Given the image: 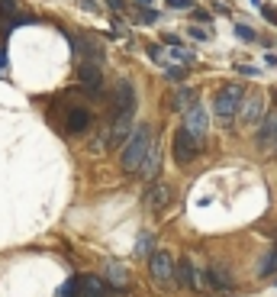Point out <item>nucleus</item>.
I'll use <instances>...</instances> for the list:
<instances>
[{"mask_svg":"<svg viewBox=\"0 0 277 297\" xmlns=\"http://www.w3.org/2000/svg\"><path fill=\"white\" fill-rule=\"evenodd\" d=\"M138 20H142V23H155V20H158V13H155V10H142V13H138Z\"/></svg>","mask_w":277,"mask_h":297,"instance_id":"bb28decb","label":"nucleus"},{"mask_svg":"<svg viewBox=\"0 0 277 297\" xmlns=\"http://www.w3.org/2000/svg\"><path fill=\"white\" fill-rule=\"evenodd\" d=\"M261 117H264V100H261V94L245 91V97H242L239 110H236V120L242 123V129H252V126L261 123Z\"/></svg>","mask_w":277,"mask_h":297,"instance_id":"7ed1b4c3","label":"nucleus"},{"mask_svg":"<svg viewBox=\"0 0 277 297\" xmlns=\"http://www.w3.org/2000/svg\"><path fill=\"white\" fill-rule=\"evenodd\" d=\"M149 210L152 213H164L168 210V204H171V184H164V181H155V184L149 188Z\"/></svg>","mask_w":277,"mask_h":297,"instance_id":"9b49d317","label":"nucleus"},{"mask_svg":"<svg viewBox=\"0 0 277 297\" xmlns=\"http://www.w3.org/2000/svg\"><path fill=\"white\" fill-rule=\"evenodd\" d=\"M149 268H152V278L158 284H171L174 281V258H171L168 249H155L149 255Z\"/></svg>","mask_w":277,"mask_h":297,"instance_id":"423d86ee","label":"nucleus"},{"mask_svg":"<svg viewBox=\"0 0 277 297\" xmlns=\"http://www.w3.org/2000/svg\"><path fill=\"white\" fill-rule=\"evenodd\" d=\"M236 36L245 39V42H252V39H255V29H252V26H242V23H239V26H236Z\"/></svg>","mask_w":277,"mask_h":297,"instance_id":"412c9836","label":"nucleus"},{"mask_svg":"<svg viewBox=\"0 0 277 297\" xmlns=\"http://www.w3.org/2000/svg\"><path fill=\"white\" fill-rule=\"evenodd\" d=\"M177 107H187V103H197V94L194 91H187V87H180V91H177Z\"/></svg>","mask_w":277,"mask_h":297,"instance_id":"aec40b11","label":"nucleus"},{"mask_svg":"<svg viewBox=\"0 0 277 297\" xmlns=\"http://www.w3.org/2000/svg\"><path fill=\"white\" fill-rule=\"evenodd\" d=\"M261 13H264V20H267V23H277V7H267V4H264V7H261Z\"/></svg>","mask_w":277,"mask_h":297,"instance_id":"393cba45","label":"nucleus"},{"mask_svg":"<svg viewBox=\"0 0 277 297\" xmlns=\"http://www.w3.org/2000/svg\"><path fill=\"white\" fill-rule=\"evenodd\" d=\"M194 20H197V23H210V20H213V16H210V13H206V10H197V13H194Z\"/></svg>","mask_w":277,"mask_h":297,"instance_id":"c85d7f7f","label":"nucleus"},{"mask_svg":"<svg viewBox=\"0 0 277 297\" xmlns=\"http://www.w3.org/2000/svg\"><path fill=\"white\" fill-rule=\"evenodd\" d=\"M206 284L216 287V291H229V287H232V278L226 275V268L210 265V268H206Z\"/></svg>","mask_w":277,"mask_h":297,"instance_id":"f3484780","label":"nucleus"},{"mask_svg":"<svg viewBox=\"0 0 277 297\" xmlns=\"http://www.w3.org/2000/svg\"><path fill=\"white\" fill-rule=\"evenodd\" d=\"M138 4H152V0H138Z\"/></svg>","mask_w":277,"mask_h":297,"instance_id":"7c9ffc66","label":"nucleus"},{"mask_svg":"<svg viewBox=\"0 0 277 297\" xmlns=\"http://www.w3.org/2000/svg\"><path fill=\"white\" fill-rule=\"evenodd\" d=\"M274 103H277V91H274Z\"/></svg>","mask_w":277,"mask_h":297,"instance_id":"2f4dec72","label":"nucleus"},{"mask_svg":"<svg viewBox=\"0 0 277 297\" xmlns=\"http://www.w3.org/2000/svg\"><path fill=\"white\" fill-rule=\"evenodd\" d=\"M174 275H177V284L180 287H197V284H200V278H197L194 262H190V258H177L174 262Z\"/></svg>","mask_w":277,"mask_h":297,"instance_id":"dca6fc26","label":"nucleus"},{"mask_svg":"<svg viewBox=\"0 0 277 297\" xmlns=\"http://www.w3.org/2000/svg\"><path fill=\"white\" fill-rule=\"evenodd\" d=\"M103 275H107V281L116 287V291H123V287H129V272L123 262H107L103 265Z\"/></svg>","mask_w":277,"mask_h":297,"instance_id":"2eb2a0df","label":"nucleus"},{"mask_svg":"<svg viewBox=\"0 0 277 297\" xmlns=\"http://www.w3.org/2000/svg\"><path fill=\"white\" fill-rule=\"evenodd\" d=\"M110 7H116V10H119V7H123V0H110Z\"/></svg>","mask_w":277,"mask_h":297,"instance_id":"c756f323","label":"nucleus"},{"mask_svg":"<svg viewBox=\"0 0 277 297\" xmlns=\"http://www.w3.org/2000/svg\"><path fill=\"white\" fill-rule=\"evenodd\" d=\"M184 129L197 139V142H203L206 133H210V113H206V107H200V103H190L187 113H184Z\"/></svg>","mask_w":277,"mask_h":297,"instance_id":"39448f33","label":"nucleus"},{"mask_svg":"<svg viewBox=\"0 0 277 297\" xmlns=\"http://www.w3.org/2000/svg\"><path fill=\"white\" fill-rule=\"evenodd\" d=\"M77 78H81V84H87L90 91H94V97H100V87H103V71H100V65L81 62V68H77Z\"/></svg>","mask_w":277,"mask_h":297,"instance_id":"4468645a","label":"nucleus"},{"mask_svg":"<svg viewBox=\"0 0 277 297\" xmlns=\"http://www.w3.org/2000/svg\"><path fill=\"white\" fill-rule=\"evenodd\" d=\"M58 297H77V278H68V281L58 287Z\"/></svg>","mask_w":277,"mask_h":297,"instance_id":"6ab92c4d","label":"nucleus"},{"mask_svg":"<svg viewBox=\"0 0 277 297\" xmlns=\"http://www.w3.org/2000/svg\"><path fill=\"white\" fill-rule=\"evenodd\" d=\"M158 168H161V145L152 139V145H149V152H145V159H142V165H138L135 174H142L145 181H155L158 178Z\"/></svg>","mask_w":277,"mask_h":297,"instance_id":"9d476101","label":"nucleus"},{"mask_svg":"<svg viewBox=\"0 0 277 297\" xmlns=\"http://www.w3.org/2000/svg\"><path fill=\"white\" fill-rule=\"evenodd\" d=\"M16 10V4H13V0H0V13H4L7 16V20H10V13Z\"/></svg>","mask_w":277,"mask_h":297,"instance_id":"5701e85b","label":"nucleus"},{"mask_svg":"<svg viewBox=\"0 0 277 297\" xmlns=\"http://www.w3.org/2000/svg\"><path fill=\"white\" fill-rule=\"evenodd\" d=\"M77 297H110V287L97 275H84L77 278Z\"/></svg>","mask_w":277,"mask_h":297,"instance_id":"ddd939ff","label":"nucleus"},{"mask_svg":"<svg viewBox=\"0 0 277 297\" xmlns=\"http://www.w3.org/2000/svg\"><path fill=\"white\" fill-rule=\"evenodd\" d=\"M255 142H258V148H271V145H277V110H271L267 117H261Z\"/></svg>","mask_w":277,"mask_h":297,"instance_id":"1a4fd4ad","label":"nucleus"},{"mask_svg":"<svg viewBox=\"0 0 277 297\" xmlns=\"http://www.w3.org/2000/svg\"><path fill=\"white\" fill-rule=\"evenodd\" d=\"M168 7H174V10H190L194 0H168Z\"/></svg>","mask_w":277,"mask_h":297,"instance_id":"b1692460","label":"nucleus"},{"mask_svg":"<svg viewBox=\"0 0 277 297\" xmlns=\"http://www.w3.org/2000/svg\"><path fill=\"white\" fill-rule=\"evenodd\" d=\"M149 242H152L149 236H142V239L135 242V255H149Z\"/></svg>","mask_w":277,"mask_h":297,"instance_id":"4be33fe9","label":"nucleus"},{"mask_svg":"<svg viewBox=\"0 0 277 297\" xmlns=\"http://www.w3.org/2000/svg\"><path fill=\"white\" fill-rule=\"evenodd\" d=\"M113 113H135V87H132V81H126V78L116 84Z\"/></svg>","mask_w":277,"mask_h":297,"instance_id":"0eeeda50","label":"nucleus"},{"mask_svg":"<svg viewBox=\"0 0 277 297\" xmlns=\"http://www.w3.org/2000/svg\"><path fill=\"white\" fill-rule=\"evenodd\" d=\"M242 97H245V91H242L239 84H226L219 94H216V103H213V113H216V123L222 126H232V120H236V110Z\"/></svg>","mask_w":277,"mask_h":297,"instance_id":"f03ea898","label":"nucleus"},{"mask_svg":"<svg viewBox=\"0 0 277 297\" xmlns=\"http://www.w3.org/2000/svg\"><path fill=\"white\" fill-rule=\"evenodd\" d=\"M274 272H277V246L267 252V255L261 258V265H258V275H264V278H267V275H274Z\"/></svg>","mask_w":277,"mask_h":297,"instance_id":"a211bd4d","label":"nucleus"},{"mask_svg":"<svg viewBox=\"0 0 277 297\" xmlns=\"http://www.w3.org/2000/svg\"><path fill=\"white\" fill-rule=\"evenodd\" d=\"M184 75H187V71H184V68H177V65H171V68H168V78H171V81H180Z\"/></svg>","mask_w":277,"mask_h":297,"instance_id":"a878e982","label":"nucleus"},{"mask_svg":"<svg viewBox=\"0 0 277 297\" xmlns=\"http://www.w3.org/2000/svg\"><path fill=\"white\" fill-rule=\"evenodd\" d=\"M239 71H242V75H248V78H258V75H261V71H258V68H252V65H242Z\"/></svg>","mask_w":277,"mask_h":297,"instance_id":"cd10ccee","label":"nucleus"},{"mask_svg":"<svg viewBox=\"0 0 277 297\" xmlns=\"http://www.w3.org/2000/svg\"><path fill=\"white\" fill-rule=\"evenodd\" d=\"M90 126H94V113H90L87 107H71V110H68V120H65V129H68V133L81 136V133H87Z\"/></svg>","mask_w":277,"mask_h":297,"instance_id":"6e6552de","label":"nucleus"},{"mask_svg":"<svg viewBox=\"0 0 277 297\" xmlns=\"http://www.w3.org/2000/svg\"><path fill=\"white\" fill-rule=\"evenodd\" d=\"M171 148H174V162L180 165V168H184V165H190L197 155H200V142H197V139L190 136L184 126L174 133V142H171Z\"/></svg>","mask_w":277,"mask_h":297,"instance_id":"20e7f679","label":"nucleus"},{"mask_svg":"<svg viewBox=\"0 0 277 297\" xmlns=\"http://www.w3.org/2000/svg\"><path fill=\"white\" fill-rule=\"evenodd\" d=\"M132 117L135 113H113V126H110V145H123L132 133Z\"/></svg>","mask_w":277,"mask_h":297,"instance_id":"f8f14e48","label":"nucleus"},{"mask_svg":"<svg viewBox=\"0 0 277 297\" xmlns=\"http://www.w3.org/2000/svg\"><path fill=\"white\" fill-rule=\"evenodd\" d=\"M149 145H152V126L138 123L132 133H129V139L123 142V171L135 174L142 159H145V152H149Z\"/></svg>","mask_w":277,"mask_h":297,"instance_id":"f257e3e1","label":"nucleus"}]
</instances>
